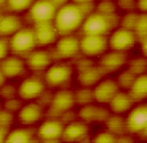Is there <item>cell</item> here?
Masks as SVG:
<instances>
[{
  "label": "cell",
  "instance_id": "obj_1",
  "mask_svg": "<svg viewBox=\"0 0 147 143\" xmlns=\"http://www.w3.org/2000/svg\"><path fill=\"white\" fill-rule=\"evenodd\" d=\"M86 7H90V5H81V4L69 1L58 8L53 23L61 36L74 34L78 31L81 32L82 24L85 21L88 13H90L89 11H86Z\"/></svg>",
  "mask_w": 147,
  "mask_h": 143
},
{
  "label": "cell",
  "instance_id": "obj_2",
  "mask_svg": "<svg viewBox=\"0 0 147 143\" xmlns=\"http://www.w3.org/2000/svg\"><path fill=\"white\" fill-rule=\"evenodd\" d=\"M118 25H119V19H117L115 15L103 13L94 8L86 16L85 21L82 24L81 33L109 36Z\"/></svg>",
  "mask_w": 147,
  "mask_h": 143
},
{
  "label": "cell",
  "instance_id": "obj_3",
  "mask_svg": "<svg viewBox=\"0 0 147 143\" xmlns=\"http://www.w3.org/2000/svg\"><path fill=\"white\" fill-rule=\"evenodd\" d=\"M73 73H74V68L72 66L70 61L56 60L45 70V73L42 76H44V80L47 82L48 88L62 89L66 88L69 82L72 81Z\"/></svg>",
  "mask_w": 147,
  "mask_h": 143
},
{
  "label": "cell",
  "instance_id": "obj_4",
  "mask_svg": "<svg viewBox=\"0 0 147 143\" xmlns=\"http://www.w3.org/2000/svg\"><path fill=\"white\" fill-rule=\"evenodd\" d=\"M47 89H48V85L44 80V76L32 73L31 76L21 80L20 85L17 88V95L24 102L38 101L45 94Z\"/></svg>",
  "mask_w": 147,
  "mask_h": 143
},
{
  "label": "cell",
  "instance_id": "obj_5",
  "mask_svg": "<svg viewBox=\"0 0 147 143\" xmlns=\"http://www.w3.org/2000/svg\"><path fill=\"white\" fill-rule=\"evenodd\" d=\"M8 38L11 45V55L25 57L32 51L38 48L33 27H23L20 31Z\"/></svg>",
  "mask_w": 147,
  "mask_h": 143
},
{
  "label": "cell",
  "instance_id": "obj_6",
  "mask_svg": "<svg viewBox=\"0 0 147 143\" xmlns=\"http://www.w3.org/2000/svg\"><path fill=\"white\" fill-rule=\"evenodd\" d=\"M52 53L56 60L61 61H70L76 57L81 56V47H80V37L74 34H62L58 37L56 44L53 45Z\"/></svg>",
  "mask_w": 147,
  "mask_h": 143
},
{
  "label": "cell",
  "instance_id": "obj_7",
  "mask_svg": "<svg viewBox=\"0 0 147 143\" xmlns=\"http://www.w3.org/2000/svg\"><path fill=\"white\" fill-rule=\"evenodd\" d=\"M64 130L65 123L58 117H47L36 127V136L38 140L45 143L60 142L64 136Z\"/></svg>",
  "mask_w": 147,
  "mask_h": 143
},
{
  "label": "cell",
  "instance_id": "obj_8",
  "mask_svg": "<svg viewBox=\"0 0 147 143\" xmlns=\"http://www.w3.org/2000/svg\"><path fill=\"white\" fill-rule=\"evenodd\" d=\"M81 56L88 58H99L110 49L109 37L101 34H84L80 37Z\"/></svg>",
  "mask_w": 147,
  "mask_h": 143
},
{
  "label": "cell",
  "instance_id": "obj_9",
  "mask_svg": "<svg viewBox=\"0 0 147 143\" xmlns=\"http://www.w3.org/2000/svg\"><path fill=\"white\" fill-rule=\"evenodd\" d=\"M74 105H77L74 92L66 88L58 89L49 101V114L52 117H62L72 111Z\"/></svg>",
  "mask_w": 147,
  "mask_h": 143
},
{
  "label": "cell",
  "instance_id": "obj_10",
  "mask_svg": "<svg viewBox=\"0 0 147 143\" xmlns=\"http://www.w3.org/2000/svg\"><path fill=\"white\" fill-rule=\"evenodd\" d=\"M107 37H109L110 49L117 52H122V53H127L139 42L137 34H135V32L133 29L121 27V25H118Z\"/></svg>",
  "mask_w": 147,
  "mask_h": 143
},
{
  "label": "cell",
  "instance_id": "obj_11",
  "mask_svg": "<svg viewBox=\"0 0 147 143\" xmlns=\"http://www.w3.org/2000/svg\"><path fill=\"white\" fill-rule=\"evenodd\" d=\"M58 7L52 0H34L31 8L28 9V19L33 24L55 21Z\"/></svg>",
  "mask_w": 147,
  "mask_h": 143
},
{
  "label": "cell",
  "instance_id": "obj_12",
  "mask_svg": "<svg viewBox=\"0 0 147 143\" xmlns=\"http://www.w3.org/2000/svg\"><path fill=\"white\" fill-rule=\"evenodd\" d=\"M25 62H27L28 70L32 73H37V74H44L45 70L56 61L55 56L51 51L47 48H36L32 51L28 56H25Z\"/></svg>",
  "mask_w": 147,
  "mask_h": 143
},
{
  "label": "cell",
  "instance_id": "obj_13",
  "mask_svg": "<svg viewBox=\"0 0 147 143\" xmlns=\"http://www.w3.org/2000/svg\"><path fill=\"white\" fill-rule=\"evenodd\" d=\"M45 118V107L38 101L25 102L17 111V119L20 125L24 126H36Z\"/></svg>",
  "mask_w": 147,
  "mask_h": 143
},
{
  "label": "cell",
  "instance_id": "obj_14",
  "mask_svg": "<svg viewBox=\"0 0 147 143\" xmlns=\"http://www.w3.org/2000/svg\"><path fill=\"white\" fill-rule=\"evenodd\" d=\"M27 70L28 68L25 58L21 56L9 55L1 58V66H0V73L3 77L1 84H4V80H13L17 77H21Z\"/></svg>",
  "mask_w": 147,
  "mask_h": 143
},
{
  "label": "cell",
  "instance_id": "obj_15",
  "mask_svg": "<svg viewBox=\"0 0 147 143\" xmlns=\"http://www.w3.org/2000/svg\"><path fill=\"white\" fill-rule=\"evenodd\" d=\"M126 125L129 133L139 135L147 126V102L135 103L134 107L126 114Z\"/></svg>",
  "mask_w": 147,
  "mask_h": 143
},
{
  "label": "cell",
  "instance_id": "obj_16",
  "mask_svg": "<svg viewBox=\"0 0 147 143\" xmlns=\"http://www.w3.org/2000/svg\"><path fill=\"white\" fill-rule=\"evenodd\" d=\"M121 90V86L118 85L115 78H105L103 77L101 81L93 88V94H94V101L96 103L107 106L110 101L114 98V95Z\"/></svg>",
  "mask_w": 147,
  "mask_h": 143
},
{
  "label": "cell",
  "instance_id": "obj_17",
  "mask_svg": "<svg viewBox=\"0 0 147 143\" xmlns=\"http://www.w3.org/2000/svg\"><path fill=\"white\" fill-rule=\"evenodd\" d=\"M97 64L102 68V70L105 72L106 74L118 73V72H121L123 68H126L127 56H126V53L109 49V51L105 52V53L98 58V62H97Z\"/></svg>",
  "mask_w": 147,
  "mask_h": 143
},
{
  "label": "cell",
  "instance_id": "obj_18",
  "mask_svg": "<svg viewBox=\"0 0 147 143\" xmlns=\"http://www.w3.org/2000/svg\"><path fill=\"white\" fill-rule=\"evenodd\" d=\"M32 27L34 29L36 40H37V44L40 48L53 47L56 44V41L58 40V37L61 36L53 21L33 24Z\"/></svg>",
  "mask_w": 147,
  "mask_h": 143
},
{
  "label": "cell",
  "instance_id": "obj_19",
  "mask_svg": "<svg viewBox=\"0 0 147 143\" xmlns=\"http://www.w3.org/2000/svg\"><path fill=\"white\" fill-rule=\"evenodd\" d=\"M89 123L80 118L69 123H65L62 140H65V142H84L85 139L89 138Z\"/></svg>",
  "mask_w": 147,
  "mask_h": 143
},
{
  "label": "cell",
  "instance_id": "obj_20",
  "mask_svg": "<svg viewBox=\"0 0 147 143\" xmlns=\"http://www.w3.org/2000/svg\"><path fill=\"white\" fill-rule=\"evenodd\" d=\"M105 76H106V73L102 70V68L98 64H90L80 68L77 78H78V82L81 84V86L94 88Z\"/></svg>",
  "mask_w": 147,
  "mask_h": 143
},
{
  "label": "cell",
  "instance_id": "obj_21",
  "mask_svg": "<svg viewBox=\"0 0 147 143\" xmlns=\"http://www.w3.org/2000/svg\"><path fill=\"white\" fill-rule=\"evenodd\" d=\"M23 27L25 25L19 13L5 12V11L1 13V17H0V36L1 37H11Z\"/></svg>",
  "mask_w": 147,
  "mask_h": 143
},
{
  "label": "cell",
  "instance_id": "obj_22",
  "mask_svg": "<svg viewBox=\"0 0 147 143\" xmlns=\"http://www.w3.org/2000/svg\"><path fill=\"white\" fill-rule=\"evenodd\" d=\"M134 105H135V102H134V99L130 95V93L127 92V90H122L121 89L119 92L114 95V98L110 101L107 107H109L111 114L125 115V114H127V113L133 109Z\"/></svg>",
  "mask_w": 147,
  "mask_h": 143
},
{
  "label": "cell",
  "instance_id": "obj_23",
  "mask_svg": "<svg viewBox=\"0 0 147 143\" xmlns=\"http://www.w3.org/2000/svg\"><path fill=\"white\" fill-rule=\"evenodd\" d=\"M110 114H111L110 110H105L102 107V105H99V103L96 105V102L82 106L81 109H80V118L84 119L88 123L99 122V121L106 122V119L109 118Z\"/></svg>",
  "mask_w": 147,
  "mask_h": 143
},
{
  "label": "cell",
  "instance_id": "obj_24",
  "mask_svg": "<svg viewBox=\"0 0 147 143\" xmlns=\"http://www.w3.org/2000/svg\"><path fill=\"white\" fill-rule=\"evenodd\" d=\"M33 139H37V136H36V129H33V127H31V126L20 125V127L11 129L9 131H8L4 142L28 143V142H33Z\"/></svg>",
  "mask_w": 147,
  "mask_h": 143
},
{
  "label": "cell",
  "instance_id": "obj_25",
  "mask_svg": "<svg viewBox=\"0 0 147 143\" xmlns=\"http://www.w3.org/2000/svg\"><path fill=\"white\" fill-rule=\"evenodd\" d=\"M127 92L130 93V95L133 97L135 103L146 102L147 101V73L137 76L133 82V85L130 86V89Z\"/></svg>",
  "mask_w": 147,
  "mask_h": 143
},
{
  "label": "cell",
  "instance_id": "obj_26",
  "mask_svg": "<svg viewBox=\"0 0 147 143\" xmlns=\"http://www.w3.org/2000/svg\"><path fill=\"white\" fill-rule=\"evenodd\" d=\"M106 129L114 133L118 138L121 135L130 134L127 130L126 118H123V115H119V114H110L109 118L106 119Z\"/></svg>",
  "mask_w": 147,
  "mask_h": 143
},
{
  "label": "cell",
  "instance_id": "obj_27",
  "mask_svg": "<svg viewBox=\"0 0 147 143\" xmlns=\"http://www.w3.org/2000/svg\"><path fill=\"white\" fill-rule=\"evenodd\" d=\"M34 0H7L3 9L5 12H13V13H23L28 12Z\"/></svg>",
  "mask_w": 147,
  "mask_h": 143
},
{
  "label": "cell",
  "instance_id": "obj_28",
  "mask_svg": "<svg viewBox=\"0 0 147 143\" xmlns=\"http://www.w3.org/2000/svg\"><path fill=\"white\" fill-rule=\"evenodd\" d=\"M126 68L133 72L135 76L147 73V57H144L143 55H140L139 57L133 58L130 61H127Z\"/></svg>",
  "mask_w": 147,
  "mask_h": 143
},
{
  "label": "cell",
  "instance_id": "obj_29",
  "mask_svg": "<svg viewBox=\"0 0 147 143\" xmlns=\"http://www.w3.org/2000/svg\"><path fill=\"white\" fill-rule=\"evenodd\" d=\"M135 77L137 76L134 74L131 70H129V69H125V70L119 72V74H118V77H117V82H118V85L121 86V89L122 90H129L130 89V86L133 85L134 80H135Z\"/></svg>",
  "mask_w": 147,
  "mask_h": 143
},
{
  "label": "cell",
  "instance_id": "obj_30",
  "mask_svg": "<svg viewBox=\"0 0 147 143\" xmlns=\"http://www.w3.org/2000/svg\"><path fill=\"white\" fill-rule=\"evenodd\" d=\"M134 32L137 34L138 40H142V38L147 37V13L139 12L137 19V24L134 27Z\"/></svg>",
  "mask_w": 147,
  "mask_h": 143
},
{
  "label": "cell",
  "instance_id": "obj_31",
  "mask_svg": "<svg viewBox=\"0 0 147 143\" xmlns=\"http://www.w3.org/2000/svg\"><path fill=\"white\" fill-rule=\"evenodd\" d=\"M138 12L137 11H130V12H126L122 17L119 19V25L125 28H129V29H133L137 24V19H138Z\"/></svg>",
  "mask_w": 147,
  "mask_h": 143
},
{
  "label": "cell",
  "instance_id": "obj_32",
  "mask_svg": "<svg viewBox=\"0 0 147 143\" xmlns=\"http://www.w3.org/2000/svg\"><path fill=\"white\" fill-rule=\"evenodd\" d=\"M117 140H118V136L107 129L103 130V131H99V133H97L93 136V142L96 143H111V142H117Z\"/></svg>",
  "mask_w": 147,
  "mask_h": 143
},
{
  "label": "cell",
  "instance_id": "obj_33",
  "mask_svg": "<svg viewBox=\"0 0 147 143\" xmlns=\"http://www.w3.org/2000/svg\"><path fill=\"white\" fill-rule=\"evenodd\" d=\"M117 7H119L125 12L137 11V0H117Z\"/></svg>",
  "mask_w": 147,
  "mask_h": 143
},
{
  "label": "cell",
  "instance_id": "obj_34",
  "mask_svg": "<svg viewBox=\"0 0 147 143\" xmlns=\"http://www.w3.org/2000/svg\"><path fill=\"white\" fill-rule=\"evenodd\" d=\"M137 9L139 12L147 13V0H137Z\"/></svg>",
  "mask_w": 147,
  "mask_h": 143
},
{
  "label": "cell",
  "instance_id": "obj_35",
  "mask_svg": "<svg viewBox=\"0 0 147 143\" xmlns=\"http://www.w3.org/2000/svg\"><path fill=\"white\" fill-rule=\"evenodd\" d=\"M139 45H140V53H142L144 57H147V37L139 40Z\"/></svg>",
  "mask_w": 147,
  "mask_h": 143
},
{
  "label": "cell",
  "instance_id": "obj_36",
  "mask_svg": "<svg viewBox=\"0 0 147 143\" xmlns=\"http://www.w3.org/2000/svg\"><path fill=\"white\" fill-rule=\"evenodd\" d=\"M73 3L81 4V5H94L97 0H72Z\"/></svg>",
  "mask_w": 147,
  "mask_h": 143
},
{
  "label": "cell",
  "instance_id": "obj_37",
  "mask_svg": "<svg viewBox=\"0 0 147 143\" xmlns=\"http://www.w3.org/2000/svg\"><path fill=\"white\" fill-rule=\"evenodd\" d=\"M52 1H53V3H55L56 5H57V7L60 8V7H62L64 4L69 3V1H72V0H52Z\"/></svg>",
  "mask_w": 147,
  "mask_h": 143
},
{
  "label": "cell",
  "instance_id": "obj_38",
  "mask_svg": "<svg viewBox=\"0 0 147 143\" xmlns=\"http://www.w3.org/2000/svg\"><path fill=\"white\" fill-rule=\"evenodd\" d=\"M139 136H140V138H144V139H147V126L144 127V130L139 134Z\"/></svg>",
  "mask_w": 147,
  "mask_h": 143
}]
</instances>
